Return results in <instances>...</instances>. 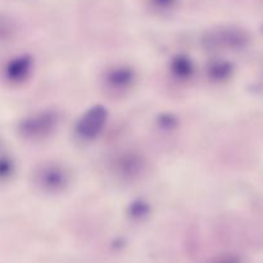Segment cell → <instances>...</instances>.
I'll use <instances>...</instances> for the list:
<instances>
[{
  "mask_svg": "<svg viewBox=\"0 0 263 263\" xmlns=\"http://www.w3.org/2000/svg\"><path fill=\"white\" fill-rule=\"evenodd\" d=\"M14 171V163L8 156H0V180H5L12 176Z\"/></svg>",
  "mask_w": 263,
  "mask_h": 263,
  "instance_id": "cell-11",
  "label": "cell"
},
{
  "mask_svg": "<svg viewBox=\"0 0 263 263\" xmlns=\"http://www.w3.org/2000/svg\"><path fill=\"white\" fill-rule=\"evenodd\" d=\"M136 74L131 67L128 66H113L108 69L103 77L105 87L113 92H125L133 87L135 84Z\"/></svg>",
  "mask_w": 263,
  "mask_h": 263,
  "instance_id": "cell-5",
  "label": "cell"
},
{
  "mask_svg": "<svg viewBox=\"0 0 263 263\" xmlns=\"http://www.w3.org/2000/svg\"><path fill=\"white\" fill-rule=\"evenodd\" d=\"M170 69H171L172 74H174L176 79L189 80L195 72L194 62H193L187 55L180 54V55L174 57V58L171 59Z\"/></svg>",
  "mask_w": 263,
  "mask_h": 263,
  "instance_id": "cell-8",
  "label": "cell"
},
{
  "mask_svg": "<svg viewBox=\"0 0 263 263\" xmlns=\"http://www.w3.org/2000/svg\"><path fill=\"white\" fill-rule=\"evenodd\" d=\"M161 123H162V126H164V127H172V126H174L176 122H175V118L172 117V116L164 115V116H162Z\"/></svg>",
  "mask_w": 263,
  "mask_h": 263,
  "instance_id": "cell-12",
  "label": "cell"
},
{
  "mask_svg": "<svg viewBox=\"0 0 263 263\" xmlns=\"http://www.w3.org/2000/svg\"><path fill=\"white\" fill-rule=\"evenodd\" d=\"M231 64L223 61H213L207 66V74L212 81H223L231 73Z\"/></svg>",
  "mask_w": 263,
  "mask_h": 263,
  "instance_id": "cell-9",
  "label": "cell"
},
{
  "mask_svg": "<svg viewBox=\"0 0 263 263\" xmlns=\"http://www.w3.org/2000/svg\"><path fill=\"white\" fill-rule=\"evenodd\" d=\"M107 120L108 110L103 105H94L80 117L74 130L84 140H92L102 133Z\"/></svg>",
  "mask_w": 263,
  "mask_h": 263,
  "instance_id": "cell-3",
  "label": "cell"
},
{
  "mask_svg": "<svg viewBox=\"0 0 263 263\" xmlns=\"http://www.w3.org/2000/svg\"><path fill=\"white\" fill-rule=\"evenodd\" d=\"M33 61L30 55H20L10 59L5 67V76L10 82L20 84L26 81L32 72Z\"/></svg>",
  "mask_w": 263,
  "mask_h": 263,
  "instance_id": "cell-7",
  "label": "cell"
},
{
  "mask_svg": "<svg viewBox=\"0 0 263 263\" xmlns=\"http://www.w3.org/2000/svg\"><path fill=\"white\" fill-rule=\"evenodd\" d=\"M149 212H151V205L141 199L130 203L127 210L128 217L133 218V220L135 221L144 220V218L149 215Z\"/></svg>",
  "mask_w": 263,
  "mask_h": 263,
  "instance_id": "cell-10",
  "label": "cell"
},
{
  "mask_svg": "<svg viewBox=\"0 0 263 263\" xmlns=\"http://www.w3.org/2000/svg\"><path fill=\"white\" fill-rule=\"evenodd\" d=\"M33 184L45 193H61L69 185V174L62 164H40L33 172Z\"/></svg>",
  "mask_w": 263,
  "mask_h": 263,
  "instance_id": "cell-2",
  "label": "cell"
},
{
  "mask_svg": "<svg viewBox=\"0 0 263 263\" xmlns=\"http://www.w3.org/2000/svg\"><path fill=\"white\" fill-rule=\"evenodd\" d=\"M58 122L59 116L55 110H40L23 118L18 125V133L27 140L40 141L54 133Z\"/></svg>",
  "mask_w": 263,
  "mask_h": 263,
  "instance_id": "cell-1",
  "label": "cell"
},
{
  "mask_svg": "<svg viewBox=\"0 0 263 263\" xmlns=\"http://www.w3.org/2000/svg\"><path fill=\"white\" fill-rule=\"evenodd\" d=\"M145 158L139 152L127 151L118 154L112 162V170L121 180L133 181L145 170Z\"/></svg>",
  "mask_w": 263,
  "mask_h": 263,
  "instance_id": "cell-4",
  "label": "cell"
},
{
  "mask_svg": "<svg viewBox=\"0 0 263 263\" xmlns=\"http://www.w3.org/2000/svg\"><path fill=\"white\" fill-rule=\"evenodd\" d=\"M246 35L236 30H223L208 33L203 39V46L208 50L236 48L246 43Z\"/></svg>",
  "mask_w": 263,
  "mask_h": 263,
  "instance_id": "cell-6",
  "label": "cell"
}]
</instances>
